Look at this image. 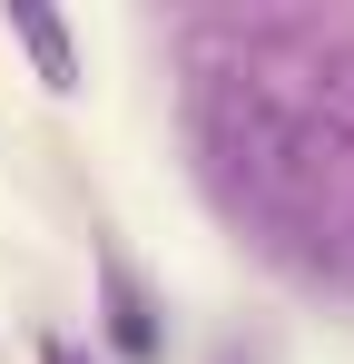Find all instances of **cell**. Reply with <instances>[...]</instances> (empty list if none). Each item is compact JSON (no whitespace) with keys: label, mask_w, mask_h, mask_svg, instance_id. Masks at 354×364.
<instances>
[{"label":"cell","mask_w":354,"mask_h":364,"mask_svg":"<svg viewBox=\"0 0 354 364\" xmlns=\"http://www.w3.org/2000/svg\"><path fill=\"white\" fill-rule=\"evenodd\" d=\"M10 30H20V50L40 60L50 89H79V60H69V30H59V20H10Z\"/></svg>","instance_id":"2"},{"label":"cell","mask_w":354,"mask_h":364,"mask_svg":"<svg viewBox=\"0 0 354 364\" xmlns=\"http://www.w3.org/2000/svg\"><path fill=\"white\" fill-rule=\"evenodd\" d=\"M99 335L118 345V364H168V315L118 246H99Z\"/></svg>","instance_id":"1"},{"label":"cell","mask_w":354,"mask_h":364,"mask_svg":"<svg viewBox=\"0 0 354 364\" xmlns=\"http://www.w3.org/2000/svg\"><path fill=\"white\" fill-rule=\"evenodd\" d=\"M40 364H89V355H79L69 335H40Z\"/></svg>","instance_id":"3"}]
</instances>
